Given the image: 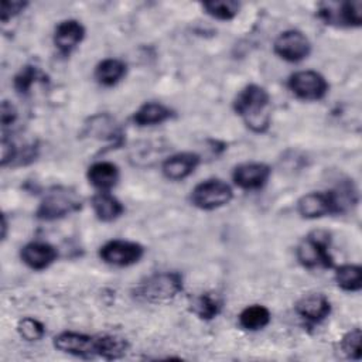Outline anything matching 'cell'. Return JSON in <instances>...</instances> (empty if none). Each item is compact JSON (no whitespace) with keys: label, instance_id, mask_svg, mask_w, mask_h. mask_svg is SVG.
Wrapping results in <instances>:
<instances>
[{"label":"cell","instance_id":"cell-1","mask_svg":"<svg viewBox=\"0 0 362 362\" xmlns=\"http://www.w3.org/2000/svg\"><path fill=\"white\" fill-rule=\"evenodd\" d=\"M270 95L263 86L249 83L238 92L233 110L253 133H264L270 126Z\"/></svg>","mask_w":362,"mask_h":362},{"label":"cell","instance_id":"cell-2","mask_svg":"<svg viewBox=\"0 0 362 362\" xmlns=\"http://www.w3.org/2000/svg\"><path fill=\"white\" fill-rule=\"evenodd\" d=\"M182 291V276L177 272H160L140 281L133 296L144 303H164L177 297Z\"/></svg>","mask_w":362,"mask_h":362},{"label":"cell","instance_id":"cell-3","mask_svg":"<svg viewBox=\"0 0 362 362\" xmlns=\"http://www.w3.org/2000/svg\"><path fill=\"white\" fill-rule=\"evenodd\" d=\"M331 235L324 229L310 232L296 249L297 260L305 269H329L334 266V257L329 253Z\"/></svg>","mask_w":362,"mask_h":362},{"label":"cell","instance_id":"cell-4","mask_svg":"<svg viewBox=\"0 0 362 362\" xmlns=\"http://www.w3.org/2000/svg\"><path fill=\"white\" fill-rule=\"evenodd\" d=\"M232 198V187L219 178H211L197 184L189 195L191 204L202 211H214L222 208L228 205Z\"/></svg>","mask_w":362,"mask_h":362},{"label":"cell","instance_id":"cell-5","mask_svg":"<svg viewBox=\"0 0 362 362\" xmlns=\"http://www.w3.org/2000/svg\"><path fill=\"white\" fill-rule=\"evenodd\" d=\"M318 17L327 25L335 27H361L362 24V1L321 3L317 11Z\"/></svg>","mask_w":362,"mask_h":362},{"label":"cell","instance_id":"cell-6","mask_svg":"<svg viewBox=\"0 0 362 362\" xmlns=\"http://www.w3.org/2000/svg\"><path fill=\"white\" fill-rule=\"evenodd\" d=\"M287 86L296 98L310 102L322 99L329 89L327 79L320 72L311 69L291 74L287 81Z\"/></svg>","mask_w":362,"mask_h":362},{"label":"cell","instance_id":"cell-7","mask_svg":"<svg viewBox=\"0 0 362 362\" xmlns=\"http://www.w3.org/2000/svg\"><path fill=\"white\" fill-rule=\"evenodd\" d=\"M144 247L133 240L112 239L99 247V257L103 263L113 267H127L140 262Z\"/></svg>","mask_w":362,"mask_h":362},{"label":"cell","instance_id":"cell-8","mask_svg":"<svg viewBox=\"0 0 362 362\" xmlns=\"http://www.w3.org/2000/svg\"><path fill=\"white\" fill-rule=\"evenodd\" d=\"M81 208V201L75 197V194L68 189H54L49 191L42 201L40 202L35 215L42 221H55L64 218Z\"/></svg>","mask_w":362,"mask_h":362},{"label":"cell","instance_id":"cell-9","mask_svg":"<svg viewBox=\"0 0 362 362\" xmlns=\"http://www.w3.org/2000/svg\"><path fill=\"white\" fill-rule=\"evenodd\" d=\"M274 54L287 62H300L311 52V42L298 30L281 31L273 42Z\"/></svg>","mask_w":362,"mask_h":362},{"label":"cell","instance_id":"cell-10","mask_svg":"<svg viewBox=\"0 0 362 362\" xmlns=\"http://www.w3.org/2000/svg\"><path fill=\"white\" fill-rule=\"evenodd\" d=\"M52 345L55 349L78 358L90 359L98 356V335L62 331L54 337Z\"/></svg>","mask_w":362,"mask_h":362},{"label":"cell","instance_id":"cell-11","mask_svg":"<svg viewBox=\"0 0 362 362\" xmlns=\"http://www.w3.org/2000/svg\"><path fill=\"white\" fill-rule=\"evenodd\" d=\"M272 174V168L259 161H249L238 164L232 171V180L235 185L245 191H255L263 188Z\"/></svg>","mask_w":362,"mask_h":362},{"label":"cell","instance_id":"cell-12","mask_svg":"<svg viewBox=\"0 0 362 362\" xmlns=\"http://www.w3.org/2000/svg\"><path fill=\"white\" fill-rule=\"evenodd\" d=\"M297 212L304 219H317L337 214V208L329 191H313L298 198Z\"/></svg>","mask_w":362,"mask_h":362},{"label":"cell","instance_id":"cell-13","mask_svg":"<svg viewBox=\"0 0 362 362\" xmlns=\"http://www.w3.org/2000/svg\"><path fill=\"white\" fill-rule=\"evenodd\" d=\"M85 34L86 30L81 21L75 18H68L57 24L52 41L59 54L69 55L83 41Z\"/></svg>","mask_w":362,"mask_h":362},{"label":"cell","instance_id":"cell-14","mask_svg":"<svg viewBox=\"0 0 362 362\" xmlns=\"http://www.w3.org/2000/svg\"><path fill=\"white\" fill-rule=\"evenodd\" d=\"M201 161L199 154L192 151H181L170 156L161 165L163 175L170 181H181L189 177Z\"/></svg>","mask_w":362,"mask_h":362},{"label":"cell","instance_id":"cell-15","mask_svg":"<svg viewBox=\"0 0 362 362\" xmlns=\"http://www.w3.org/2000/svg\"><path fill=\"white\" fill-rule=\"evenodd\" d=\"M296 313L310 324H320L331 314V303L321 293L303 296L294 305Z\"/></svg>","mask_w":362,"mask_h":362},{"label":"cell","instance_id":"cell-16","mask_svg":"<svg viewBox=\"0 0 362 362\" xmlns=\"http://www.w3.org/2000/svg\"><path fill=\"white\" fill-rule=\"evenodd\" d=\"M23 263L31 270H44L49 267L58 257L57 249L47 242H30L20 250Z\"/></svg>","mask_w":362,"mask_h":362},{"label":"cell","instance_id":"cell-17","mask_svg":"<svg viewBox=\"0 0 362 362\" xmlns=\"http://www.w3.org/2000/svg\"><path fill=\"white\" fill-rule=\"evenodd\" d=\"M86 178L98 191H110L117 184L120 171L112 161H96L88 167Z\"/></svg>","mask_w":362,"mask_h":362},{"label":"cell","instance_id":"cell-18","mask_svg":"<svg viewBox=\"0 0 362 362\" xmlns=\"http://www.w3.org/2000/svg\"><path fill=\"white\" fill-rule=\"evenodd\" d=\"M174 112L161 102H146L134 110L132 120L136 126H156L171 119Z\"/></svg>","mask_w":362,"mask_h":362},{"label":"cell","instance_id":"cell-19","mask_svg":"<svg viewBox=\"0 0 362 362\" xmlns=\"http://www.w3.org/2000/svg\"><path fill=\"white\" fill-rule=\"evenodd\" d=\"M93 214L100 222H113L124 214V205L109 191H99L90 201Z\"/></svg>","mask_w":362,"mask_h":362},{"label":"cell","instance_id":"cell-20","mask_svg":"<svg viewBox=\"0 0 362 362\" xmlns=\"http://www.w3.org/2000/svg\"><path fill=\"white\" fill-rule=\"evenodd\" d=\"M127 72V65L117 58H105L96 66L93 76L96 82L102 86L110 88L119 83Z\"/></svg>","mask_w":362,"mask_h":362},{"label":"cell","instance_id":"cell-21","mask_svg":"<svg viewBox=\"0 0 362 362\" xmlns=\"http://www.w3.org/2000/svg\"><path fill=\"white\" fill-rule=\"evenodd\" d=\"M129 342L126 338L116 334L98 335V356L106 361L120 359L127 354Z\"/></svg>","mask_w":362,"mask_h":362},{"label":"cell","instance_id":"cell-22","mask_svg":"<svg viewBox=\"0 0 362 362\" xmlns=\"http://www.w3.org/2000/svg\"><path fill=\"white\" fill-rule=\"evenodd\" d=\"M239 325L246 331H259L269 325L272 320L270 310L262 304H252L245 307L239 317Z\"/></svg>","mask_w":362,"mask_h":362},{"label":"cell","instance_id":"cell-23","mask_svg":"<svg viewBox=\"0 0 362 362\" xmlns=\"http://www.w3.org/2000/svg\"><path fill=\"white\" fill-rule=\"evenodd\" d=\"M337 286L349 293L359 291L362 288V267L359 264H341L335 269L334 274Z\"/></svg>","mask_w":362,"mask_h":362},{"label":"cell","instance_id":"cell-24","mask_svg":"<svg viewBox=\"0 0 362 362\" xmlns=\"http://www.w3.org/2000/svg\"><path fill=\"white\" fill-rule=\"evenodd\" d=\"M221 310H222V300L214 293H202L191 304V311L204 321L216 318Z\"/></svg>","mask_w":362,"mask_h":362},{"label":"cell","instance_id":"cell-25","mask_svg":"<svg viewBox=\"0 0 362 362\" xmlns=\"http://www.w3.org/2000/svg\"><path fill=\"white\" fill-rule=\"evenodd\" d=\"M202 8L208 16L216 20L229 21L238 16L240 10V3L235 0H211L202 3Z\"/></svg>","mask_w":362,"mask_h":362},{"label":"cell","instance_id":"cell-26","mask_svg":"<svg viewBox=\"0 0 362 362\" xmlns=\"http://www.w3.org/2000/svg\"><path fill=\"white\" fill-rule=\"evenodd\" d=\"M17 332L24 341L34 342L45 335V327L34 317H24L17 322Z\"/></svg>","mask_w":362,"mask_h":362},{"label":"cell","instance_id":"cell-27","mask_svg":"<svg viewBox=\"0 0 362 362\" xmlns=\"http://www.w3.org/2000/svg\"><path fill=\"white\" fill-rule=\"evenodd\" d=\"M40 78V71L34 65H24L14 76L13 86L18 93H27L33 83Z\"/></svg>","mask_w":362,"mask_h":362},{"label":"cell","instance_id":"cell-28","mask_svg":"<svg viewBox=\"0 0 362 362\" xmlns=\"http://www.w3.org/2000/svg\"><path fill=\"white\" fill-rule=\"evenodd\" d=\"M361 341H362V332L361 328H354L348 331L342 339H341V349L342 352L355 361L361 359Z\"/></svg>","mask_w":362,"mask_h":362},{"label":"cell","instance_id":"cell-29","mask_svg":"<svg viewBox=\"0 0 362 362\" xmlns=\"http://www.w3.org/2000/svg\"><path fill=\"white\" fill-rule=\"evenodd\" d=\"M27 4H28L27 1H21V0H3L1 8H0V20L3 23H7L8 20L14 18L21 11H24Z\"/></svg>","mask_w":362,"mask_h":362},{"label":"cell","instance_id":"cell-30","mask_svg":"<svg viewBox=\"0 0 362 362\" xmlns=\"http://www.w3.org/2000/svg\"><path fill=\"white\" fill-rule=\"evenodd\" d=\"M17 119V109L16 106L8 102V100H3L1 102V107H0V120L3 127H7L10 124H13Z\"/></svg>","mask_w":362,"mask_h":362},{"label":"cell","instance_id":"cell-31","mask_svg":"<svg viewBox=\"0 0 362 362\" xmlns=\"http://www.w3.org/2000/svg\"><path fill=\"white\" fill-rule=\"evenodd\" d=\"M17 157V147L16 144L8 140L6 136L1 137V165H7Z\"/></svg>","mask_w":362,"mask_h":362},{"label":"cell","instance_id":"cell-32","mask_svg":"<svg viewBox=\"0 0 362 362\" xmlns=\"http://www.w3.org/2000/svg\"><path fill=\"white\" fill-rule=\"evenodd\" d=\"M6 228H7V222H6V218L3 216V239H6Z\"/></svg>","mask_w":362,"mask_h":362}]
</instances>
